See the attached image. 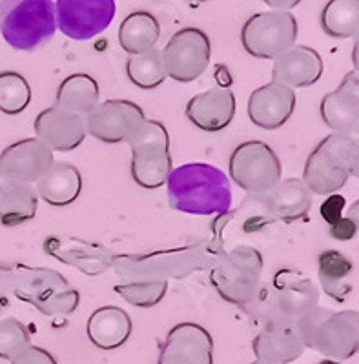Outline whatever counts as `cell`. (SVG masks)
I'll return each instance as SVG.
<instances>
[{"mask_svg":"<svg viewBox=\"0 0 359 364\" xmlns=\"http://www.w3.org/2000/svg\"><path fill=\"white\" fill-rule=\"evenodd\" d=\"M230 177L248 195L266 193L283 177V166L269 144L248 141L237 146L231 154Z\"/></svg>","mask_w":359,"mask_h":364,"instance_id":"10","label":"cell"},{"mask_svg":"<svg viewBox=\"0 0 359 364\" xmlns=\"http://www.w3.org/2000/svg\"><path fill=\"white\" fill-rule=\"evenodd\" d=\"M325 126L334 133L355 135L359 129V75L348 71L334 91L326 93L319 106Z\"/></svg>","mask_w":359,"mask_h":364,"instance_id":"16","label":"cell"},{"mask_svg":"<svg viewBox=\"0 0 359 364\" xmlns=\"http://www.w3.org/2000/svg\"><path fill=\"white\" fill-rule=\"evenodd\" d=\"M53 151L35 139L13 142L0 154V178L31 186L53 164Z\"/></svg>","mask_w":359,"mask_h":364,"instance_id":"14","label":"cell"},{"mask_svg":"<svg viewBox=\"0 0 359 364\" xmlns=\"http://www.w3.org/2000/svg\"><path fill=\"white\" fill-rule=\"evenodd\" d=\"M318 266L323 291L334 301H345L354 290L350 284V277L354 273V264L350 259H347L341 252L326 250V252L319 253Z\"/></svg>","mask_w":359,"mask_h":364,"instance_id":"27","label":"cell"},{"mask_svg":"<svg viewBox=\"0 0 359 364\" xmlns=\"http://www.w3.org/2000/svg\"><path fill=\"white\" fill-rule=\"evenodd\" d=\"M298 18L290 11H264L252 15L241 29V44L248 55L276 60L296 46Z\"/></svg>","mask_w":359,"mask_h":364,"instance_id":"9","label":"cell"},{"mask_svg":"<svg viewBox=\"0 0 359 364\" xmlns=\"http://www.w3.org/2000/svg\"><path fill=\"white\" fill-rule=\"evenodd\" d=\"M358 166L359 144L354 135L332 133L325 136L306 159L303 182L310 193L334 195L352 175L358 177Z\"/></svg>","mask_w":359,"mask_h":364,"instance_id":"4","label":"cell"},{"mask_svg":"<svg viewBox=\"0 0 359 364\" xmlns=\"http://www.w3.org/2000/svg\"><path fill=\"white\" fill-rule=\"evenodd\" d=\"M83 175L70 162H53L37 181V195L50 206H70L79 199Z\"/></svg>","mask_w":359,"mask_h":364,"instance_id":"22","label":"cell"},{"mask_svg":"<svg viewBox=\"0 0 359 364\" xmlns=\"http://www.w3.org/2000/svg\"><path fill=\"white\" fill-rule=\"evenodd\" d=\"M358 233V223L352 219H339L338 223L331 224V235L335 240H350Z\"/></svg>","mask_w":359,"mask_h":364,"instance_id":"35","label":"cell"},{"mask_svg":"<svg viewBox=\"0 0 359 364\" xmlns=\"http://www.w3.org/2000/svg\"><path fill=\"white\" fill-rule=\"evenodd\" d=\"M11 364H58L57 359L51 355L48 350L41 346H28L24 352L19 353L15 359L11 360Z\"/></svg>","mask_w":359,"mask_h":364,"instance_id":"33","label":"cell"},{"mask_svg":"<svg viewBox=\"0 0 359 364\" xmlns=\"http://www.w3.org/2000/svg\"><path fill=\"white\" fill-rule=\"evenodd\" d=\"M157 364H214V339L195 323H179L168 331Z\"/></svg>","mask_w":359,"mask_h":364,"instance_id":"15","label":"cell"},{"mask_svg":"<svg viewBox=\"0 0 359 364\" xmlns=\"http://www.w3.org/2000/svg\"><path fill=\"white\" fill-rule=\"evenodd\" d=\"M263 268L264 262L259 250L252 246H237L224 253L212 268L210 281L224 301L243 308L259 290Z\"/></svg>","mask_w":359,"mask_h":364,"instance_id":"7","label":"cell"},{"mask_svg":"<svg viewBox=\"0 0 359 364\" xmlns=\"http://www.w3.org/2000/svg\"><path fill=\"white\" fill-rule=\"evenodd\" d=\"M99 104V84L86 73H73L62 80L55 97V108L86 117Z\"/></svg>","mask_w":359,"mask_h":364,"instance_id":"24","label":"cell"},{"mask_svg":"<svg viewBox=\"0 0 359 364\" xmlns=\"http://www.w3.org/2000/svg\"><path fill=\"white\" fill-rule=\"evenodd\" d=\"M321 29L332 38L358 37L359 0H328L321 11Z\"/></svg>","mask_w":359,"mask_h":364,"instance_id":"28","label":"cell"},{"mask_svg":"<svg viewBox=\"0 0 359 364\" xmlns=\"http://www.w3.org/2000/svg\"><path fill=\"white\" fill-rule=\"evenodd\" d=\"M115 294H119L124 301L137 308H153L165 299L168 291V282L159 281H142L128 282V284H117Z\"/></svg>","mask_w":359,"mask_h":364,"instance_id":"31","label":"cell"},{"mask_svg":"<svg viewBox=\"0 0 359 364\" xmlns=\"http://www.w3.org/2000/svg\"><path fill=\"white\" fill-rule=\"evenodd\" d=\"M210 57V37L199 28L179 29L161 51L166 77L182 84L197 80L208 70Z\"/></svg>","mask_w":359,"mask_h":364,"instance_id":"11","label":"cell"},{"mask_svg":"<svg viewBox=\"0 0 359 364\" xmlns=\"http://www.w3.org/2000/svg\"><path fill=\"white\" fill-rule=\"evenodd\" d=\"M146 120L145 112L132 100L113 99L99 102L84 117L86 133L106 144L128 142Z\"/></svg>","mask_w":359,"mask_h":364,"instance_id":"12","label":"cell"},{"mask_svg":"<svg viewBox=\"0 0 359 364\" xmlns=\"http://www.w3.org/2000/svg\"><path fill=\"white\" fill-rule=\"evenodd\" d=\"M323 75V58L314 48L292 46L274 60L272 80L288 87H306L318 82Z\"/></svg>","mask_w":359,"mask_h":364,"instance_id":"20","label":"cell"},{"mask_svg":"<svg viewBox=\"0 0 359 364\" xmlns=\"http://www.w3.org/2000/svg\"><path fill=\"white\" fill-rule=\"evenodd\" d=\"M310 208L312 193L303 178H285L266 193L248 195L239 211L244 215L243 230L250 233L269 226L274 220L293 223L305 219Z\"/></svg>","mask_w":359,"mask_h":364,"instance_id":"6","label":"cell"},{"mask_svg":"<svg viewBox=\"0 0 359 364\" xmlns=\"http://www.w3.org/2000/svg\"><path fill=\"white\" fill-rule=\"evenodd\" d=\"M161 37V24L150 11H133L120 22L119 44L128 55H139L155 48Z\"/></svg>","mask_w":359,"mask_h":364,"instance_id":"26","label":"cell"},{"mask_svg":"<svg viewBox=\"0 0 359 364\" xmlns=\"http://www.w3.org/2000/svg\"><path fill=\"white\" fill-rule=\"evenodd\" d=\"M88 337L100 350H117L130 339L132 317L119 306H103L88 318Z\"/></svg>","mask_w":359,"mask_h":364,"instance_id":"23","label":"cell"},{"mask_svg":"<svg viewBox=\"0 0 359 364\" xmlns=\"http://www.w3.org/2000/svg\"><path fill=\"white\" fill-rule=\"evenodd\" d=\"M190 4H201V2H207V0H188Z\"/></svg>","mask_w":359,"mask_h":364,"instance_id":"38","label":"cell"},{"mask_svg":"<svg viewBox=\"0 0 359 364\" xmlns=\"http://www.w3.org/2000/svg\"><path fill=\"white\" fill-rule=\"evenodd\" d=\"M35 133L37 139L51 151H73L86 139V124L84 117L62 112L55 106L46 108L35 119Z\"/></svg>","mask_w":359,"mask_h":364,"instance_id":"18","label":"cell"},{"mask_svg":"<svg viewBox=\"0 0 359 364\" xmlns=\"http://www.w3.org/2000/svg\"><path fill=\"white\" fill-rule=\"evenodd\" d=\"M319 364H339V363H338V360H328V359H326V360H321V363H319Z\"/></svg>","mask_w":359,"mask_h":364,"instance_id":"37","label":"cell"},{"mask_svg":"<svg viewBox=\"0 0 359 364\" xmlns=\"http://www.w3.org/2000/svg\"><path fill=\"white\" fill-rule=\"evenodd\" d=\"M57 31L53 0H0V35L17 51H33Z\"/></svg>","mask_w":359,"mask_h":364,"instance_id":"5","label":"cell"},{"mask_svg":"<svg viewBox=\"0 0 359 364\" xmlns=\"http://www.w3.org/2000/svg\"><path fill=\"white\" fill-rule=\"evenodd\" d=\"M132 148V177L135 184L146 190L165 186L172 171L170 135L159 120L146 119L128 139Z\"/></svg>","mask_w":359,"mask_h":364,"instance_id":"8","label":"cell"},{"mask_svg":"<svg viewBox=\"0 0 359 364\" xmlns=\"http://www.w3.org/2000/svg\"><path fill=\"white\" fill-rule=\"evenodd\" d=\"M264 4L272 8V11H290L292 8L301 2V0H263Z\"/></svg>","mask_w":359,"mask_h":364,"instance_id":"36","label":"cell"},{"mask_svg":"<svg viewBox=\"0 0 359 364\" xmlns=\"http://www.w3.org/2000/svg\"><path fill=\"white\" fill-rule=\"evenodd\" d=\"M57 28L71 41H90L112 24L115 0H57Z\"/></svg>","mask_w":359,"mask_h":364,"instance_id":"13","label":"cell"},{"mask_svg":"<svg viewBox=\"0 0 359 364\" xmlns=\"http://www.w3.org/2000/svg\"><path fill=\"white\" fill-rule=\"evenodd\" d=\"M126 73L132 84H135L140 90H155L161 86L166 79L161 50L153 48L145 53L130 55L126 63Z\"/></svg>","mask_w":359,"mask_h":364,"instance_id":"29","label":"cell"},{"mask_svg":"<svg viewBox=\"0 0 359 364\" xmlns=\"http://www.w3.org/2000/svg\"><path fill=\"white\" fill-rule=\"evenodd\" d=\"M319 302L318 286L301 273L279 269L272 282H261L254 299L241 310L261 328L269 324H296Z\"/></svg>","mask_w":359,"mask_h":364,"instance_id":"1","label":"cell"},{"mask_svg":"<svg viewBox=\"0 0 359 364\" xmlns=\"http://www.w3.org/2000/svg\"><path fill=\"white\" fill-rule=\"evenodd\" d=\"M305 348L328 360H347L359 350V311L316 306L296 323Z\"/></svg>","mask_w":359,"mask_h":364,"instance_id":"3","label":"cell"},{"mask_svg":"<svg viewBox=\"0 0 359 364\" xmlns=\"http://www.w3.org/2000/svg\"><path fill=\"white\" fill-rule=\"evenodd\" d=\"M166 193L170 208L188 215L227 213L231 206L228 177L219 168L204 162H192L170 171Z\"/></svg>","mask_w":359,"mask_h":364,"instance_id":"2","label":"cell"},{"mask_svg":"<svg viewBox=\"0 0 359 364\" xmlns=\"http://www.w3.org/2000/svg\"><path fill=\"white\" fill-rule=\"evenodd\" d=\"M186 117L202 132H221L236 117V95L227 87L202 91L186 104Z\"/></svg>","mask_w":359,"mask_h":364,"instance_id":"19","label":"cell"},{"mask_svg":"<svg viewBox=\"0 0 359 364\" xmlns=\"http://www.w3.org/2000/svg\"><path fill=\"white\" fill-rule=\"evenodd\" d=\"M38 195L33 186L0 181V223L4 226H21L35 219Z\"/></svg>","mask_w":359,"mask_h":364,"instance_id":"25","label":"cell"},{"mask_svg":"<svg viewBox=\"0 0 359 364\" xmlns=\"http://www.w3.org/2000/svg\"><path fill=\"white\" fill-rule=\"evenodd\" d=\"M296 91L279 82H269L252 91L248 99V117L263 129L285 126L296 109Z\"/></svg>","mask_w":359,"mask_h":364,"instance_id":"17","label":"cell"},{"mask_svg":"<svg viewBox=\"0 0 359 364\" xmlns=\"http://www.w3.org/2000/svg\"><path fill=\"white\" fill-rule=\"evenodd\" d=\"M252 364H272V363H266V360H259V359H256V360H254Z\"/></svg>","mask_w":359,"mask_h":364,"instance_id":"39","label":"cell"},{"mask_svg":"<svg viewBox=\"0 0 359 364\" xmlns=\"http://www.w3.org/2000/svg\"><path fill=\"white\" fill-rule=\"evenodd\" d=\"M254 355L272 364H290L305 353L296 324H269L263 326L252 341Z\"/></svg>","mask_w":359,"mask_h":364,"instance_id":"21","label":"cell"},{"mask_svg":"<svg viewBox=\"0 0 359 364\" xmlns=\"http://www.w3.org/2000/svg\"><path fill=\"white\" fill-rule=\"evenodd\" d=\"M31 346V333L19 318H0V359L13 360Z\"/></svg>","mask_w":359,"mask_h":364,"instance_id":"32","label":"cell"},{"mask_svg":"<svg viewBox=\"0 0 359 364\" xmlns=\"http://www.w3.org/2000/svg\"><path fill=\"white\" fill-rule=\"evenodd\" d=\"M31 102V87L17 71L0 73V112L6 115H19Z\"/></svg>","mask_w":359,"mask_h":364,"instance_id":"30","label":"cell"},{"mask_svg":"<svg viewBox=\"0 0 359 364\" xmlns=\"http://www.w3.org/2000/svg\"><path fill=\"white\" fill-rule=\"evenodd\" d=\"M343 208H345V197H341V195H331L321 204V217L328 224L338 223L343 217Z\"/></svg>","mask_w":359,"mask_h":364,"instance_id":"34","label":"cell"}]
</instances>
